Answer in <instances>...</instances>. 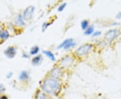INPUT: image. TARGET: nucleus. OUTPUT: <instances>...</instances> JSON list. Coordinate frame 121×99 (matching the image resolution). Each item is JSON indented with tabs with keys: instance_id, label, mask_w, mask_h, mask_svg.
I'll use <instances>...</instances> for the list:
<instances>
[{
	"instance_id": "obj_1",
	"label": "nucleus",
	"mask_w": 121,
	"mask_h": 99,
	"mask_svg": "<svg viewBox=\"0 0 121 99\" xmlns=\"http://www.w3.org/2000/svg\"><path fill=\"white\" fill-rule=\"evenodd\" d=\"M40 88L49 96H57L61 90L60 80L47 76L40 82Z\"/></svg>"
},
{
	"instance_id": "obj_2",
	"label": "nucleus",
	"mask_w": 121,
	"mask_h": 99,
	"mask_svg": "<svg viewBox=\"0 0 121 99\" xmlns=\"http://www.w3.org/2000/svg\"><path fill=\"white\" fill-rule=\"evenodd\" d=\"M75 62V58L74 55L66 54L58 61L57 65L63 70H68L73 66Z\"/></svg>"
},
{
	"instance_id": "obj_3",
	"label": "nucleus",
	"mask_w": 121,
	"mask_h": 99,
	"mask_svg": "<svg viewBox=\"0 0 121 99\" xmlns=\"http://www.w3.org/2000/svg\"><path fill=\"white\" fill-rule=\"evenodd\" d=\"M94 48L93 44L86 43L78 47L75 51V56L78 58H84L87 56Z\"/></svg>"
},
{
	"instance_id": "obj_4",
	"label": "nucleus",
	"mask_w": 121,
	"mask_h": 99,
	"mask_svg": "<svg viewBox=\"0 0 121 99\" xmlns=\"http://www.w3.org/2000/svg\"><path fill=\"white\" fill-rule=\"evenodd\" d=\"M64 73H65L64 70L62 68H60V66H59L58 65H56L55 66H54L48 72L47 76L60 80V78L63 76Z\"/></svg>"
},
{
	"instance_id": "obj_5",
	"label": "nucleus",
	"mask_w": 121,
	"mask_h": 99,
	"mask_svg": "<svg viewBox=\"0 0 121 99\" xmlns=\"http://www.w3.org/2000/svg\"><path fill=\"white\" fill-rule=\"evenodd\" d=\"M119 34L120 32L118 29H111L106 32V34H104V38L106 41L110 42L117 39Z\"/></svg>"
},
{
	"instance_id": "obj_6",
	"label": "nucleus",
	"mask_w": 121,
	"mask_h": 99,
	"mask_svg": "<svg viewBox=\"0 0 121 99\" xmlns=\"http://www.w3.org/2000/svg\"><path fill=\"white\" fill-rule=\"evenodd\" d=\"M35 12V7L34 5H29L26 8L22 13V16L26 21H29L33 18Z\"/></svg>"
},
{
	"instance_id": "obj_7",
	"label": "nucleus",
	"mask_w": 121,
	"mask_h": 99,
	"mask_svg": "<svg viewBox=\"0 0 121 99\" xmlns=\"http://www.w3.org/2000/svg\"><path fill=\"white\" fill-rule=\"evenodd\" d=\"M13 24L17 28H23L26 26V20L23 17L22 13H20L14 17L13 20Z\"/></svg>"
},
{
	"instance_id": "obj_8",
	"label": "nucleus",
	"mask_w": 121,
	"mask_h": 99,
	"mask_svg": "<svg viewBox=\"0 0 121 99\" xmlns=\"http://www.w3.org/2000/svg\"><path fill=\"white\" fill-rule=\"evenodd\" d=\"M4 53L5 56L7 58H8L9 59H12L16 55L17 50L14 46H9V47L7 48L4 50Z\"/></svg>"
},
{
	"instance_id": "obj_9",
	"label": "nucleus",
	"mask_w": 121,
	"mask_h": 99,
	"mask_svg": "<svg viewBox=\"0 0 121 99\" xmlns=\"http://www.w3.org/2000/svg\"><path fill=\"white\" fill-rule=\"evenodd\" d=\"M35 99H52V98L51 96L46 94L40 89H39L35 93Z\"/></svg>"
},
{
	"instance_id": "obj_10",
	"label": "nucleus",
	"mask_w": 121,
	"mask_h": 99,
	"mask_svg": "<svg viewBox=\"0 0 121 99\" xmlns=\"http://www.w3.org/2000/svg\"><path fill=\"white\" fill-rule=\"evenodd\" d=\"M43 60V55L42 54H38L36 56H34L32 60H31V63L33 66H39L42 63V62Z\"/></svg>"
},
{
	"instance_id": "obj_11",
	"label": "nucleus",
	"mask_w": 121,
	"mask_h": 99,
	"mask_svg": "<svg viewBox=\"0 0 121 99\" xmlns=\"http://www.w3.org/2000/svg\"><path fill=\"white\" fill-rule=\"evenodd\" d=\"M30 79V74L27 70H22L18 76V80L20 81H28Z\"/></svg>"
},
{
	"instance_id": "obj_12",
	"label": "nucleus",
	"mask_w": 121,
	"mask_h": 99,
	"mask_svg": "<svg viewBox=\"0 0 121 99\" xmlns=\"http://www.w3.org/2000/svg\"><path fill=\"white\" fill-rule=\"evenodd\" d=\"M43 54H44L50 60H51L52 62H55L56 60V57L55 56L54 53L51 52V50H43Z\"/></svg>"
},
{
	"instance_id": "obj_13",
	"label": "nucleus",
	"mask_w": 121,
	"mask_h": 99,
	"mask_svg": "<svg viewBox=\"0 0 121 99\" xmlns=\"http://www.w3.org/2000/svg\"><path fill=\"white\" fill-rule=\"evenodd\" d=\"M9 37V33L7 30H2L0 32V40L4 41Z\"/></svg>"
},
{
	"instance_id": "obj_14",
	"label": "nucleus",
	"mask_w": 121,
	"mask_h": 99,
	"mask_svg": "<svg viewBox=\"0 0 121 99\" xmlns=\"http://www.w3.org/2000/svg\"><path fill=\"white\" fill-rule=\"evenodd\" d=\"M73 41H74V40L73 38L65 39V40H64L61 43L59 44V46H57V49H58V50H60V49L63 48L65 46H67L68 44L70 43V42H73Z\"/></svg>"
},
{
	"instance_id": "obj_15",
	"label": "nucleus",
	"mask_w": 121,
	"mask_h": 99,
	"mask_svg": "<svg viewBox=\"0 0 121 99\" xmlns=\"http://www.w3.org/2000/svg\"><path fill=\"white\" fill-rule=\"evenodd\" d=\"M40 52V48L38 46H34L30 48V52H29V54L30 56H35L38 55Z\"/></svg>"
},
{
	"instance_id": "obj_16",
	"label": "nucleus",
	"mask_w": 121,
	"mask_h": 99,
	"mask_svg": "<svg viewBox=\"0 0 121 99\" xmlns=\"http://www.w3.org/2000/svg\"><path fill=\"white\" fill-rule=\"evenodd\" d=\"M94 28L93 26H90L84 31V34L86 36H91L94 33Z\"/></svg>"
},
{
	"instance_id": "obj_17",
	"label": "nucleus",
	"mask_w": 121,
	"mask_h": 99,
	"mask_svg": "<svg viewBox=\"0 0 121 99\" xmlns=\"http://www.w3.org/2000/svg\"><path fill=\"white\" fill-rule=\"evenodd\" d=\"M80 25H81V28H82L83 31H85L87 28L90 26L89 21L87 20H82V21L81 22Z\"/></svg>"
},
{
	"instance_id": "obj_18",
	"label": "nucleus",
	"mask_w": 121,
	"mask_h": 99,
	"mask_svg": "<svg viewBox=\"0 0 121 99\" xmlns=\"http://www.w3.org/2000/svg\"><path fill=\"white\" fill-rule=\"evenodd\" d=\"M75 46H76V43L73 41V42H70L69 43L67 46H65V47L63 48V49L65 50H70V49H71V48H73L75 47Z\"/></svg>"
},
{
	"instance_id": "obj_19",
	"label": "nucleus",
	"mask_w": 121,
	"mask_h": 99,
	"mask_svg": "<svg viewBox=\"0 0 121 99\" xmlns=\"http://www.w3.org/2000/svg\"><path fill=\"white\" fill-rule=\"evenodd\" d=\"M51 24H52V23H50V22H43V24H42V27H41V28H42V32H44L45 31L47 30L48 28L51 25Z\"/></svg>"
},
{
	"instance_id": "obj_20",
	"label": "nucleus",
	"mask_w": 121,
	"mask_h": 99,
	"mask_svg": "<svg viewBox=\"0 0 121 99\" xmlns=\"http://www.w3.org/2000/svg\"><path fill=\"white\" fill-rule=\"evenodd\" d=\"M67 3H62L61 4H60L59 5V7H58V8H57V11L59 12H63L64 9H65V8L67 7Z\"/></svg>"
},
{
	"instance_id": "obj_21",
	"label": "nucleus",
	"mask_w": 121,
	"mask_h": 99,
	"mask_svg": "<svg viewBox=\"0 0 121 99\" xmlns=\"http://www.w3.org/2000/svg\"><path fill=\"white\" fill-rule=\"evenodd\" d=\"M101 34H102V32L100 31H96V32H94V33L91 35V36L94 37V38H97V37L99 36Z\"/></svg>"
},
{
	"instance_id": "obj_22",
	"label": "nucleus",
	"mask_w": 121,
	"mask_h": 99,
	"mask_svg": "<svg viewBox=\"0 0 121 99\" xmlns=\"http://www.w3.org/2000/svg\"><path fill=\"white\" fill-rule=\"evenodd\" d=\"M22 57L23 58H24V59H28V58H30V54H28L26 53V52H23V53H22Z\"/></svg>"
},
{
	"instance_id": "obj_23",
	"label": "nucleus",
	"mask_w": 121,
	"mask_h": 99,
	"mask_svg": "<svg viewBox=\"0 0 121 99\" xmlns=\"http://www.w3.org/2000/svg\"><path fill=\"white\" fill-rule=\"evenodd\" d=\"M5 91V88L3 84H0V95L4 93Z\"/></svg>"
},
{
	"instance_id": "obj_24",
	"label": "nucleus",
	"mask_w": 121,
	"mask_h": 99,
	"mask_svg": "<svg viewBox=\"0 0 121 99\" xmlns=\"http://www.w3.org/2000/svg\"><path fill=\"white\" fill-rule=\"evenodd\" d=\"M12 76H13V72H9L6 75V77H7V78H11L12 77Z\"/></svg>"
},
{
	"instance_id": "obj_25",
	"label": "nucleus",
	"mask_w": 121,
	"mask_h": 99,
	"mask_svg": "<svg viewBox=\"0 0 121 99\" xmlns=\"http://www.w3.org/2000/svg\"><path fill=\"white\" fill-rule=\"evenodd\" d=\"M116 18L117 19H121V12H119L118 13H117V16H116Z\"/></svg>"
},
{
	"instance_id": "obj_26",
	"label": "nucleus",
	"mask_w": 121,
	"mask_h": 99,
	"mask_svg": "<svg viewBox=\"0 0 121 99\" xmlns=\"http://www.w3.org/2000/svg\"><path fill=\"white\" fill-rule=\"evenodd\" d=\"M0 99H8V97L6 95H1L0 96Z\"/></svg>"
},
{
	"instance_id": "obj_27",
	"label": "nucleus",
	"mask_w": 121,
	"mask_h": 99,
	"mask_svg": "<svg viewBox=\"0 0 121 99\" xmlns=\"http://www.w3.org/2000/svg\"><path fill=\"white\" fill-rule=\"evenodd\" d=\"M117 25H118V23H117V22H113L112 24V26H117Z\"/></svg>"
},
{
	"instance_id": "obj_28",
	"label": "nucleus",
	"mask_w": 121,
	"mask_h": 99,
	"mask_svg": "<svg viewBox=\"0 0 121 99\" xmlns=\"http://www.w3.org/2000/svg\"><path fill=\"white\" fill-rule=\"evenodd\" d=\"M2 30H3V29H2V27H1V24H0V32Z\"/></svg>"
}]
</instances>
